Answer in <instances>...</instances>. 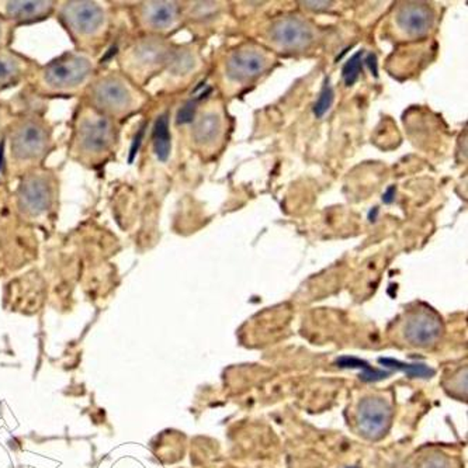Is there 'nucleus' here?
Here are the masks:
<instances>
[{
    "mask_svg": "<svg viewBox=\"0 0 468 468\" xmlns=\"http://www.w3.org/2000/svg\"><path fill=\"white\" fill-rule=\"evenodd\" d=\"M380 363L381 365L389 366V367L404 370L410 378H432L433 374H435L432 368H429L428 366L422 365V363L410 365V363H401L399 360L392 359H380Z\"/></svg>",
    "mask_w": 468,
    "mask_h": 468,
    "instance_id": "dca6fc26",
    "label": "nucleus"
},
{
    "mask_svg": "<svg viewBox=\"0 0 468 468\" xmlns=\"http://www.w3.org/2000/svg\"><path fill=\"white\" fill-rule=\"evenodd\" d=\"M0 36H2V22H0Z\"/></svg>",
    "mask_w": 468,
    "mask_h": 468,
    "instance_id": "7c9ffc66",
    "label": "nucleus"
},
{
    "mask_svg": "<svg viewBox=\"0 0 468 468\" xmlns=\"http://www.w3.org/2000/svg\"><path fill=\"white\" fill-rule=\"evenodd\" d=\"M177 9L175 4L156 2L145 7V18L148 25L154 28H166L176 20Z\"/></svg>",
    "mask_w": 468,
    "mask_h": 468,
    "instance_id": "f8f14e48",
    "label": "nucleus"
},
{
    "mask_svg": "<svg viewBox=\"0 0 468 468\" xmlns=\"http://www.w3.org/2000/svg\"><path fill=\"white\" fill-rule=\"evenodd\" d=\"M221 131V120L217 114L207 113L201 116L195 127V138L197 143H213Z\"/></svg>",
    "mask_w": 468,
    "mask_h": 468,
    "instance_id": "4468645a",
    "label": "nucleus"
},
{
    "mask_svg": "<svg viewBox=\"0 0 468 468\" xmlns=\"http://www.w3.org/2000/svg\"><path fill=\"white\" fill-rule=\"evenodd\" d=\"M144 133H145V127L140 128L137 137H135L134 143L131 146L130 162L134 161V156L137 155L138 149H140L141 143H143Z\"/></svg>",
    "mask_w": 468,
    "mask_h": 468,
    "instance_id": "393cba45",
    "label": "nucleus"
},
{
    "mask_svg": "<svg viewBox=\"0 0 468 468\" xmlns=\"http://www.w3.org/2000/svg\"><path fill=\"white\" fill-rule=\"evenodd\" d=\"M305 5H307L310 9L314 10H323V9H328L329 7V2H305Z\"/></svg>",
    "mask_w": 468,
    "mask_h": 468,
    "instance_id": "cd10ccee",
    "label": "nucleus"
},
{
    "mask_svg": "<svg viewBox=\"0 0 468 468\" xmlns=\"http://www.w3.org/2000/svg\"><path fill=\"white\" fill-rule=\"evenodd\" d=\"M363 54H365L363 49L356 52L352 58L345 64L344 69H342V77H344L345 83L347 86L355 85L357 80H359L360 73H362Z\"/></svg>",
    "mask_w": 468,
    "mask_h": 468,
    "instance_id": "a211bd4d",
    "label": "nucleus"
},
{
    "mask_svg": "<svg viewBox=\"0 0 468 468\" xmlns=\"http://www.w3.org/2000/svg\"><path fill=\"white\" fill-rule=\"evenodd\" d=\"M420 468H451L449 460L441 456H433L431 459L425 460Z\"/></svg>",
    "mask_w": 468,
    "mask_h": 468,
    "instance_id": "b1692460",
    "label": "nucleus"
},
{
    "mask_svg": "<svg viewBox=\"0 0 468 468\" xmlns=\"http://www.w3.org/2000/svg\"><path fill=\"white\" fill-rule=\"evenodd\" d=\"M153 140L156 158L159 161L166 162L171 155V133H169V119L166 114L156 120Z\"/></svg>",
    "mask_w": 468,
    "mask_h": 468,
    "instance_id": "ddd939ff",
    "label": "nucleus"
},
{
    "mask_svg": "<svg viewBox=\"0 0 468 468\" xmlns=\"http://www.w3.org/2000/svg\"><path fill=\"white\" fill-rule=\"evenodd\" d=\"M405 341L415 347H429L441 339V321L432 310H418L407 316L402 326Z\"/></svg>",
    "mask_w": 468,
    "mask_h": 468,
    "instance_id": "f03ea898",
    "label": "nucleus"
},
{
    "mask_svg": "<svg viewBox=\"0 0 468 468\" xmlns=\"http://www.w3.org/2000/svg\"><path fill=\"white\" fill-rule=\"evenodd\" d=\"M80 149L86 154L106 153L113 143V127L109 120L91 114L86 117L80 124Z\"/></svg>",
    "mask_w": 468,
    "mask_h": 468,
    "instance_id": "39448f33",
    "label": "nucleus"
},
{
    "mask_svg": "<svg viewBox=\"0 0 468 468\" xmlns=\"http://www.w3.org/2000/svg\"><path fill=\"white\" fill-rule=\"evenodd\" d=\"M366 64H367V67L370 68L371 73H373L374 77H378V57H376V54L367 55V58H366Z\"/></svg>",
    "mask_w": 468,
    "mask_h": 468,
    "instance_id": "a878e982",
    "label": "nucleus"
},
{
    "mask_svg": "<svg viewBox=\"0 0 468 468\" xmlns=\"http://www.w3.org/2000/svg\"><path fill=\"white\" fill-rule=\"evenodd\" d=\"M90 69L88 59L72 55L52 62L44 73V80L55 89L77 88L88 78Z\"/></svg>",
    "mask_w": 468,
    "mask_h": 468,
    "instance_id": "7ed1b4c3",
    "label": "nucleus"
},
{
    "mask_svg": "<svg viewBox=\"0 0 468 468\" xmlns=\"http://www.w3.org/2000/svg\"><path fill=\"white\" fill-rule=\"evenodd\" d=\"M334 101L335 91L332 89L331 83H329L328 78H326L323 90L320 93V98H318L315 106H314V114H315L316 119H323L328 113V110L331 109Z\"/></svg>",
    "mask_w": 468,
    "mask_h": 468,
    "instance_id": "6ab92c4d",
    "label": "nucleus"
},
{
    "mask_svg": "<svg viewBox=\"0 0 468 468\" xmlns=\"http://www.w3.org/2000/svg\"><path fill=\"white\" fill-rule=\"evenodd\" d=\"M271 38L283 48L300 49L313 41V30L300 18L284 17L271 26Z\"/></svg>",
    "mask_w": 468,
    "mask_h": 468,
    "instance_id": "423d86ee",
    "label": "nucleus"
},
{
    "mask_svg": "<svg viewBox=\"0 0 468 468\" xmlns=\"http://www.w3.org/2000/svg\"><path fill=\"white\" fill-rule=\"evenodd\" d=\"M397 195V187L396 186H389L387 192L383 195V203L384 204H392L396 201Z\"/></svg>",
    "mask_w": 468,
    "mask_h": 468,
    "instance_id": "bb28decb",
    "label": "nucleus"
},
{
    "mask_svg": "<svg viewBox=\"0 0 468 468\" xmlns=\"http://www.w3.org/2000/svg\"><path fill=\"white\" fill-rule=\"evenodd\" d=\"M46 144L47 137L43 128L34 122H26L13 137L12 151L17 158H36L43 154Z\"/></svg>",
    "mask_w": 468,
    "mask_h": 468,
    "instance_id": "9d476101",
    "label": "nucleus"
},
{
    "mask_svg": "<svg viewBox=\"0 0 468 468\" xmlns=\"http://www.w3.org/2000/svg\"><path fill=\"white\" fill-rule=\"evenodd\" d=\"M392 420V408L383 397H367L360 401L356 410V425L360 435L370 441H378L388 432Z\"/></svg>",
    "mask_w": 468,
    "mask_h": 468,
    "instance_id": "f257e3e1",
    "label": "nucleus"
},
{
    "mask_svg": "<svg viewBox=\"0 0 468 468\" xmlns=\"http://www.w3.org/2000/svg\"><path fill=\"white\" fill-rule=\"evenodd\" d=\"M49 198V187L44 177H30L20 189V206L27 213H43L48 207Z\"/></svg>",
    "mask_w": 468,
    "mask_h": 468,
    "instance_id": "9b49d317",
    "label": "nucleus"
},
{
    "mask_svg": "<svg viewBox=\"0 0 468 468\" xmlns=\"http://www.w3.org/2000/svg\"><path fill=\"white\" fill-rule=\"evenodd\" d=\"M196 114V103L195 101H189L186 103L182 109L177 112L176 122L177 124H189L195 120Z\"/></svg>",
    "mask_w": 468,
    "mask_h": 468,
    "instance_id": "4be33fe9",
    "label": "nucleus"
},
{
    "mask_svg": "<svg viewBox=\"0 0 468 468\" xmlns=\"http://www.w3.org/2000/svg\"><path fill=\"white\" fill-rule=\"evenodd\" d=\"M68 23L80 36H95L104 26V13L95 4H70L65 10Z\"/></svg>",
    "mask_w": 468,
    "mask_h": 468,
    "instance_id": "0eeeda50",
    "label": "nucleus"
},
{
    "mask_svg": "<svg viewBox=\"0 0 468 468\" xmlns=\"http://www.w3.org/2000/svg\"><path fill=\"white\" fill-rule=\"evenodd\" d=\"M140 61L143 64L154 65L164 58V49L161 46L155 43H144L141 44L137 51Z\"/></svg>",
    "mask_w": 468,
    "mask_h": 468,
    "instance_id": "aec40b11",
    "label": "nucleus"
},
{
    "mask_svg": "<svg viewBox=\"0 0 468 468\" xmlns=\"http://www.w3.org/2000/svg\"><path fill=\"white\" fill-rule=\"evenodd\" d=\"M338 365L341 367L363 368L365 370V373L362 374L363 381H378L381 380V378H386L387 376V373H384V371L376 370V368L371 367L363 360L347 357V356L339 359Z\"/></svg>",
    "mask_w": 468,
    "mask_h": 468,
    "instance_id": "f3484780",
    "label": "nucleus"
},
{
    "mask_svg": "<svg viewBox=\"0 0 468 468\" xmlns=\"http://www.w3.org/2000/svg\"><path fill=\"white\" fill-rule=\"evenodd\" d=\"M193 67V58L187 52L177 54L174 59V68L177 73L187 72Z\"/></svg>",
    "mask_w": 468,
    "mask_h": 468,
    "instance_id": "5701e85b",
    "label": "nucleus"
},
{
    "mask_svg": "<svg viewBox=\"0 0 468 468\" xmlns=\"http://www.w3.org/2000/svg\"><path fill=\"white\" fill-rule=\"evenodd\" d=\"M433 25V15L429 7L408 4L397 13V26L410 37L425 36Z\"/></svg>",
    "mask_w": 468,
    "mask_h": 468,
    "instance_id": "1a4fd4ad",
    "label": "nucleus"
},
{
    "mask_svg": "<svg viewBox=\"0 0 468 468\" xmlns=\"http://www.w3.org/2000/svg\"><path fill=\"white\" fill-rule=\"evenodd\" d=\"M4 148L5 143L2 141V143H0V167H2V161H4Z\"/></svg>",
    "mask_w": 468,
    "mask_h": 468,
    "instance_id": "c756f323",
    "label": "nucleus"
},
{
    "mask_svg": "<svg viewBox=\"0 0 468 468\" xmlns=\"http://www.w3.org/2000/svg\"><path fill=\"white\" fill-rule=\"evenodd\" d=\"M51 9V4L46 2H15L9 5L10 16L15 18H34Z\"/></svg>",
    "mask_w": 468,
    "mask_h": 468,
    "instance_id": "2eb2a0df",
    "label": "nucleus"
},
{
    "mask_svg": "<svg viewBox=\"0 0 468 468\" xmlns=\"http://www.w3.org/2000/svg\"><path fill=\"white\" fill-rule=\"evenodd\" d=\"M18 73V64L10 55H0V85L13 80Z\"/></svg>",
    "mask_w": 468,
    "mask_h": 468,
    "instance_id": "412c9836",
    "label": "nucleus"
},
{
    "mask_svg": "<svg viewBox=\"0 0 468 468\" xmlns=\"http://www.w3.org/2000/svg\"><path fill=\"white\" fill-rule=\"evenodd\" d=\"M96 101L112 113H122L133 104L130 89L116 78H107L99 83L95 91Z\"/></svg>",
    "mask_w": 468,
    "mask_h": 468,
    "instance_id": "6e6552de",
    "label": "nucleus"
},
{
    "mask_svg": "<svg viewBox=\"0 0 468 468\" xmlns=\"http://www.w3.org/2000/svg\"><path fill=\"white\" fill-rule=\"evenodd\" d=\"M378 208L374 207L373 210H371L370 213H368V219H370L371 222H374V221H376V219H378Z\"/></svg>",
    "mask_w": 468,
    "mask_h": 468,
    "instance_id": "c85d7f7f",
    "label": "nucleus"
},
{
    "mask_svg": "<svg viewBox=\"0 0 468 468\" xmlns=\"http://www.w3.org/2000/svg\"><path fill=\"white\" fill-rule=\"evenodd\" d=\"M268 67V58L255 48L235 51L227 61V77L234 82L243 83L255 80Z\"/></svg>",
    "mask_w": 468,
    "mask_h": 468,
    "instance_id": "20e7f679",
    "label": "nucleus"
}]
</instances>
